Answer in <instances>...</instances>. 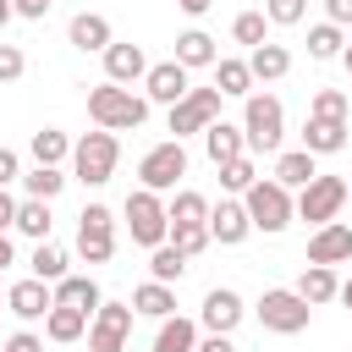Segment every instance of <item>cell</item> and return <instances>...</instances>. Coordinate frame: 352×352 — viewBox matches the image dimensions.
Segmentation results:
<instances>
[{"mask_svg": "<svg viewBox=\"0 0 352 352\" xmlns=\"http://www.w3.org/2000/svg\"><path fill=\"white\" fill-rule=\"evenodd\" d=\"M88 121L104 132H138L148 121V94H132V88L104 77L99 88H88Z\"/></svg>", "mask_w": 352, "mask_h": 352, "instance_id": "1", "label": "cell"}, {"mask_svg": "<svg viewBox=\"0 0 352 352\" xmlns=\"http://www.w3.org/2000/svg\"><path fill=\"white\" fill-rule=\"evenodd\" d=\"M242 132H248V154H280L286 104L275 94H248L242 99Z\"/></svg>", "mask_w": 352, "mask_h": 352, "instance_id": "2", "label": "cell"}, {"mask_svg": "<svg viewBox=\"0 0 352 352\" xmlns=\"http://www.w3.org/2000/svg\"><path fill=\"white\" fill-rule=\"evenodd\" d=\"M116 160H121V143H116V132H104V126L82 132V138L72 143V176H77L82 187H104V182L116 176Z\"/></svg>", "mask_w": 352, "mask_h": 352, "instance_id": "3", "label": "cell"}, {"mask_svg": "<svg viewBox=\"0 0 352 352\" xmlns=\"http://www.w3.org/2000/svg\"><path fill=\"white\" fill-rule=\"evenodd\" d=\"M242 204H248L253 231H264V236H275V231H286V226L297 220V198H292V187H280L275 176H270V182L258 176V182L242 192Z\"/></svg>", "mask_w": 352, "mask_h": 352, "instance_id": "4", "label": "cell"}, {"mask_svg": "<svg viewBox=\"0 0 352 352\" xmlns=\"http://www.w3.org/2000/svg\"><path fill=\"white\" fill-rule=\"evenodd\" d=\"M121 220H126V231H132V242H138V248H160V242L170 236V209H165V198H160L154 187L126 192Z\"/></svg>", "mask_w": 352, "mask_h": 352, "instance_id": "5", "label": "cell"}, {"mask_svg": "<svg viewBox=\"0 0 352 352\" xmlns=\"http://www.w3.org/2000/svg\"><path fill=\"white\" fill-rule=\"evenodd\" d=\"M308 319H314V302H308L297 286H270V292L258 297V324L275 330V336H302Z\"/></svg>", "mask_w": 352, "mask_h": 352, "instance_id": "6", "label": "cell"}, {"mask_svg": "<svg viewBox=\"0 0 352 352\" xmlns=\"http://www.w3.org/2000/svg\"><path fill=\"white\" fill-rule=\"evenodd\" d=\"M182 176H187V148H182V138H165V143H154V148L138 160V187L176 192Z\"/></svg>", "mask_w": 352, "mask_h": 352, "instance_id": "7", "label": "cell"}, {"mask_svg": "<svg viewBox=\"0 0 352 352\" xmlns=\"http://www.w3.org/2000/svg\"><path fill=\"white\" fill-rule=\"evenodd\" d=\"M116 253V214L104 204H88L77 214V258L82 264H110Z\"/></svg>", "mask_w": 352, "mask_h": 352, "instance_id": "8", "label": "cell"}, {"mask_svg": "<svg viewBox=\"0 0 352 352\" xmlns=\"http://www.w3.org/2000/svg\"><path fill=\"white\" fill-rule=\"evenodd\" d=\"M341 204H346V182L341 176H314L302 192H297V220H308V226H324V220H336L341 214Z\"/></svg>", "mask_w": 352, "mask_h": 352, "instance_id": "9", "label": "cell"}, {"mask_svg": "<svg viewBox=\"0 0 352 352\" xmlns=\"http://www.w3.org/2000/svg\"><path fill=\"white\" fill-rule=\"evenodd\" d=\"M132 336V302H99L88 319V352H126Z\"/></svg>", "mask_w": 352, "mask_h": 352, "instance_id": "10", "label": "cell"}, {"mask_svg": "<svg viewBox=\"0 0 352 352\" xmlns=\"http://www.w3.org/2000/svg\"><path fill=\"white\" fill-rule=\"evenodd\" d=\"M220 88H187V99L182 104H170V132L176 138H192V132H204L209 121H220Z\"/></svg>", "mask_w": 352, "mask_h": 352, "instance_id": "11", "label": "cell"}, {"mask_svg": "<svg viewBox=\"0 0 352 352\" xmlns=\"http://www.w3.org/2000/svg\"><path fill=\"white\" fill-rule=\"evenodd\" d=\"M187 88H192V72L170 55V60H160V66H148V77H143V94H148V104H182L187 99Z\"/></svg>", "mask_w": 352, "mask_h": 352, "instance_id": "12", "label": "cell"}, {"mask_svg": "<svg viewBox=\"0 0 352 352\" xmlns=\"http://www.w3.org/2000/svg\"><path fill=\"white\" fill-rule=\"evenodd\" d=\"M50 308H55V286L38 280V275H28V280H16V286L6 292V314H16L22 324H38Z\"/></svg>", "mask_w": 352, "mask_h": 352, "instance_id": "13", "label": "cell"}, {"mask_svg": "<svg viewBox=\"0 0 352 352\" xmlns=\"http://www.w3.org/2000/svg\"><path fill=\"white\" fill-rule=\"evenodd\" d=\"M248 231H253V220H248V204H242V198H220V204H209V236H214L220 248L248 242Z\"/></svg>", "mask_w": 352, "mask_h": 352, "instance_id": "14", "label": "cell"}, {"mask_svg": "<svg viewBox=\"0 0 352 352\" xmlns=\"http://www.w3.org/2000/svg\"><path fill=\"white\" fill-rule=\"evenodd\" d=\"M242 314H248V308H242V297H236L231 286H209V292H204V308H198V324L231 336V330L242 324Z\"/></svg>", "mask_w": 352, "mask_h": 352, "instance_id": "15", "label": "cell"}, {"mask_svg": "<svg viewBox=\"0 0 352 352\" xmlns=\"http://www.w3.org/2000/svg\"><path fill=\"white\" fill-rule=\"evenodd\" d=\"M346 258H352V226H341V220L314 226V236H308V264H346Z\"/></svg>", "mask_w": 352, "mask_h": 352, "instance_id": "16", "label": "cell"}, {"mask_svg": "<svg viewBox=\"0 0 352 352\" xmlns=\"http://www.w3.org/2000/svg\"><path fill=\"white\" fill-rule=\"evenodd\" d=\"M66 38H72V50H82V55H104V50L116 44L110 16H99V11H77V16L66 22Z\"/></svg>", "mask_w": 352, "mask_h": 352, "instance_id": "17", "label": "cell"}, {"mask_svg": "<svg viewBox=\"0 0 352 352\" xmlns=\"http://www.w3.org/2000/svg\"><path fill=\"white\" fill-rule=\"evenodd\" d=\"M204 154H209V160H214V170H220V165H231V160H242V154H248V132H242L236 121H226V116H220V121H209V126H204Z\"/></svg>", "mask_w": 352, "mask_h": 352, "instance_id": "18", "label": "cell"}, {"mask_svg": "<svg viewBox=\"0 0 352 352\" xmlns=\"http://www.w3.org/2000/svg\"><path fill=\"white\" fill-rule=\"evenodd\" d=\"M104 77L110 82H121V88H132V82H143L148 77V55H143V44H110L104 50Z\"/></svg>", "mask_w": 352, "mask_h": 352, "instance_id": "19", "label": "cell"}, {"mask_svg": "<svg viewBox=\"0 0 352 352\" xmlns=\"http://www.w3.org/2000/svg\"><path fill=\"white\" fill-rule=\"evenodd\" d=\"M302 148H308V154H341V148H346V121L308 116V121H302Z\"/></svg>", "mask_w": 352, "mask_h": 352, "instance_id": "20", "label": "cell"}, {"mask_svg": "<svg viewBox=\"0 0 352 352\" xmlns=\"http://www.w3.org/2000/svg\"><path fill=\"white\" fill-rule=\"evenodd\" d=\"M314 176H319V154H308V148H286V154H275V182H280V187L302 192Z\"/></svg>", "mask_w": 352, "mask_h": 352, "instance_id": "21", "label": "cell"}, {"mask_svg": "<svg viewBox=\"0 0 352 352\" xmlns=\"http://www.w3.org/2000/svg\"><path fill=\"white\" fill-rule=\"evenodd\" d=\"M88 319H94V314H82V308H72V302H55V308L44 314V336L60 341V346H72V341L88 336Z\"/></svg>", "mask_w": 352, "mask_h": 352, "instance_id": "22", "label": "cell"}, {"mask_svg": "<svg viewBox=\"0 0 352 352\" xmlns=\"http://www.w3.org/2000/svg\"><path fill=\"white\" fill-rule=\"evenodd\" d=\"M154 352H198V319H187V314L160 319V330H154Z\"/></svg>", "mask_w": 352, "mask_h": 352, "instance_id": "23", "label": "cell"}, {"mask_svg": "<svg viewBox=\"0 0 352 352\" xmlns=\"http://www.w3.org/2000/svg\"><path fill=\"white\" fill-rule=\"evenodd\" d=\"M248 66H253V82H280V77L292 72V50L264 38L258 50H248Z\"/></svg>", "mask_w": 352, "mask_h": 352, "instance_id": "24", "label": "cell"}, {"mask_svg": "<svg viewBox=\"0 0 352 352\" xmlns=\"http://www.w3.org/2000/svg\"><path fill=\"white\" fill-rule=\"evenodd\" d=\"M214 88H220L226 99H248V94H253V66L236 60V55H220V60H214Z\"/></svg>", "mask_w": 352, "mask_h": 352, "instance_id": "25", "label": "cell"}, {"mask_svg": "<svg viewBox=\"0 0 352 352\" xmlns=\"http://www.w3.org/2000/svg\"><path fill=\"white\" fill-rule=\"evenodd\" d=\"M297 292L319 308V302H336L341 297V280H336V264H308L302 275H297Z\"/></svg>", "mask_w": 352, "mask_h": 352, "instance_id": "26", "label": "cell"}, {"mask_svg": "<svg viewBox=\"0 0 352 352\" xmlns=\"http://www.w3.org/2000/svg\"><path fill=\"white\" fill-rule=\"evenodd\" d=\"M132 314H148V319H170V314H176V292H170L165 280H154V275H148V280L132 292Z\"/></svg>", "mask_w": 352, "mask_h": 352, "instance_id": "27", "label": "cell"}, {"mask_svg": "<svg viewBox=\"0 0 352 352\" xmlns=\"http://www.w3.org/2000/svg\"><path fill=\"white\" fill-rule=\"evenodd\" d=\"M176 60H182L187 72H198V66H214L220 50H214V38H209L204 28H187V33L176 38Z\"/></svg>", "mask_w": 352, "mask_h": 352, "instance_id": "28", "label": "cell"}, {"mask_svg": "<svg viewBox=\"0 0 352 352\" xmlns=\"http://www.w3.org/2000/svg\"><path fill=\"white\" fill-rule=\"evenodd\" d=\"M28 154H33V165H60V160H72V138L60 126H38L28 138Z\"/></svg>", "mask_w": 352, "mask_h": 352, "instance_id": "29", "label": "cell"}, {"mask_svg": "<svg viewBox=\"0 0 352 352\" xmlns=\"http://www.w3.org/2000/svg\"><path fill=\"white\" fill-rule=\"evenodd\" d=\"M55 302H72V308L94 314V308L104 302V292H99L94 275H66V280H55Z\"/></svg>", "mask_w": 352, "mask_h": 352, "instance_id": "30", "label": "cell"}, {"mask_svg": "<svg viewBox=\"0 0 352 352\" xmlns=\"http://www.w3.org/2000/svg\"><path fill=\"white\" fill-rule=\"evenodd\" d=\"M165 209H170V226H209V198L192 187H176Z\"/></svg>", "mask_w": 352, "mask_h": 352, "instance_id": "31", "label": "cell"}, {"mask_svg": "<svg viewBox=\"0 0 352 352\" xmlns=\"http://www.w3.org/2000/svg\"><path fill=\"white\" fill-rule=\"evenodd\" d=\"M341 50H346V28H336L330 16L308 28V55L314 60H341Z\"/></svg>", "mask_w": 352, "mask_h": 352, "instance_id": "32", "label": "cell"}, {"mask_svg": "<svg viewBox=\"0 0 352 352\" xmlns=\"http://www.w3.org/2000/svg\"><path fill=\"white\" fill-rule=\"evenodd\" d=\"M50 198H22L16 204V231L22 236H33V242H50Z\"/></svg>", "mask_w": 352, "mask_h": 352, "instance_id": "33", "label": "cell"}, {"mask_svg": "<svg viewBox=\"0 0 352 352\" xmlns=\"http://www.w3.org/2000/svg\"><path fill=\"white\" fill-rule=\"evenodd\" d=\"M148 275H154V280H165V286H176V280L187 275V253H182L176 242H160V248H148Z\"/></svg>", "mask_w": 352, "mask_h": 352, "instance_id": "34", "label": "cell"}, {"mask_svg": "<svg viewBox=\"0 0 352 352\" xmlns=\"http://www.w3.org/2000/svg\"><path fill=\"white\" fill-rule=\"evenodd\" d=\"M28 264H33V275H38V280H50V286L72 275V270H66L72 258H66V248H55V242H33V258H28Z\"/></svg>", "mask_w": 352, "mask_h": 352, "instance_id": "35", "label": "cell"}, {"mask_svg": "<svg viewBox=\"0 0 352 352\" xmlns=\"http://www.w3.org/2000/svg\"><path fill=\"white\" fill-rule=\"evenodd\" d=\"M22 187H28V198H60L66 176H60V165H33V170H22Z\"/></svg>", "mask_w": 352, "mask_h": 352, "instance_id": "36", "label": "cell"}, {"mask_svg": "<svg viewBox=\"0 0 352 352\" xmlns=\"http://www.w3.org/2000/svg\"><path fill=\"white\" fill-rule=\"evenodd\" d=\"M231 38L248 44V50H258V44L270 38V16H264V11H242V16L231 22Z\"/></svg>", "mask_w": 352, "mask_h": 352, "instance_id": "37", "label": "cell"}, {"mask_svg": "<svg viewBox=\"0 0 352 352\" xmlns=\"http://www.w3.org/2000/svg\"><path fill=\"white\" fill-rule=\"evenodd\" d=\"M253 182H258V165H253V154H242V160L220 165V187H226V192H236V198H242Z\"/></svg>", "mask_w": 352, "mask_h": 352, "instance_id": "38", "label": "cell"}, {"mask_svg": "<svg viewBox=\"0 0 352 352\" xmlns=\"http://www.w3.org/2000/svg\"><path fill=\"white\" fill-rule=\"evenodd\" d=\"M165 242H176L187 258H198V253H204L214 236H209V226H170V236H165Z\"/></svg>", "mask_w": 352, "mask_h": 352, "instance_id": "39", "label": "cell"}, {"mask_svg": "<svg viewBox=\"0 0 352 352\" xmlns=\"http://www.w3.org/2000/svg\"><path fill=\"white\" fill-rule=\"evenodd\" d=\"M264 16H270V28H297L308 16V0H264Z\"/></svg>", "mask_w": 352, "mask_h": 352, "instance_id": "40", "label": "cell"}, {"mask_svg": "<svg viewBox=\"0 0 352 352\" xmlns=\"http://www.w3.org/2000/svg\"><path fill=\"white\" fill-rule=\"evenodd\" d=\"M308 116H330V121H346V94L341 88H319L308 99Z\"/></svg>", "mask_w": 352, "mask_h": 352, "instance_id": "41", "label": "cell"}, {"mask_svg": "<svg viewBox=\"0 0 352 352\" xmlns=\"http://www.w3.org/2000/svg\"><path fill=\"white\" fill-rule=\"evenodd\" d=\"M22 72H28V55L16 44H0V82H16Z\"/></svg>", "mask_w": 352, "mask_h": 352, "instance_id": "42", "label": "cell"}, {"mask_svg": "<svg viewBox=\"0 0 352 352\" xmlns=\"http://www.w3.org/2000/svg\"><path fill=\"white\" fill-rule=\"evenodd\" d=\"M11 182H22V160H16V148L0 143V187H11Z\"/></svg>", "mask_w": 352, "mask_h": 352, "instance_id": "43", "label": "cell"}, {"mask_svg": "<svg viewBox=\"0 0 352 352\" xmlns=\"http://www.w3.org/2000/svg\"><path fill=\"white\" fill-rule=\"evenodd\" d=\"M6 352H44V336H33V330H16V336L6 341Z\"/></svg>", "mask_w": 352, "mask_h": 352, "instance_id": "44", "label": "cell"}, {"mask_svg": "<svg viewBox=\"0 0 352 352\" xmlns=\"http://www.w3.org/2000/svg\"><path fill=\"white\" fill-rule=\"evenodd\" d=\"M16 204H22V198H11V192L0 187V231H16Z\"/></svg>", "mask_w": 352, "mask_h": 352, "instance_id": "45", "label": "cell"}, {"mask_svg": "<svg viewBox=\"0 0 352 352\" xmlns=\"http://www.w3.org/2000/svg\"><path fill=\"white\" fill-rule=\"evenodd\" d=\"M50 6H55V0H16V16H28V22H44V16H50Z\"/></svg>", "mask_w": 352, "mask_h": 352, "instance_id": "46", "label": "cell"}, {"mask_svg": "<svg viewBox=\"0 0 352 352\" xmlns=\"http://www.w3.org/2000/svg\"><path fill=\"white\" fill-rule=\"evenodd\" d=\"M198 352H236V346H231V336L209 330V336H198Z\"/></svg>", "mask_w": 352, "mask_h": 352, "instance_id": "47", "label": "cell"}, {"mask_svg": "<svg viewBox=\"0 0 352 352\" xmlns=\"http://www.w3.org/2000/svg\"><path fill=\"white\" fill-rule=\"evenodd\" d=\"M324 16H330L336 28H346V22H352V0H324Z\"/></svg>", "mask_w": 352, "mask_h": 352, "instance_id": "48", "label": "cell"}, {"mask_svg": "<svg viewBox=\"0 0 352 352\" xmlns=\"http://www.w3.org/2000/svg\"><path fill=\"white\" fill-rule=\"evenodd\" d=\"M11 264H16V248H11V236H6V231H0V275H6V270H11Z\"/></svg>", "mask_w": 352, "mask_h": 352, "instance_id": "49", "label": "cell"}, {"mask_svg": "<svg viewBox=\"0 0 352 352\" xmlns=\"http://www.w3.org/2000/svg\"><path fill=\"white\" fill-rule=\"evenodd\" d=\"M176 6H182V11H187V16H204V11H209V6H214V0H176Z\"/></svg>", "mask_w": 352, "mask_h": 352, "instance_id": "50", "label": "cell"}, {"mask_svg": "<svg viewBox=\"0 0 352 352\" xmlns=\"http://www.w3.org/2000/svg\"><path fill=\"white\" fill-rule=\"evenodd\" d=\"M11 16H16V0H0V28H6Z\"/></svg>", "mask_w": 352, "mask_h": 352, "instance_id": "51", "label": "cell"}, {"mask_svg": "<svg viewBox=\"0 0 352 352\" xmlns=\"http://www.w3.org/2000/svg\"><path fill=\"white\" fill-rule=\"evenodd\" d=\"M341 66H346V77H352V38H346V50H341Z\"/></svg>", "mask_w": 352, "mask_h": 352, "instance_id": "52", "label": "cell"}, {"mask_svg": "<svg viewBox=\"0 0 352 352\" xmlns=\"http://www.w3.org/2000/svg\"><path fill=\"white\" fill-rule=\"evenodd\" d=\"M341 302H346V308H352V280H341Z\"/></svg>", "mask_w": 352, "mask_h": 352, "instance_id": "53", "label": "cell"}, {"mask_svg": "<svg viewBox=\"0 0 352 352\" xmlns=\"http://www.w3.org/2000/svg\"><path fill=\"white\" fill-rule=\"evenodd\" d=\"M346 198H352V182H346Z\"/></svg>", "mask_w": 352, "mask_h": 352, "instance_id": "54", "label": "cell"}, {"mask_svg": "<svg viewBox=\"0 0 352 352\" xmlns=\"http://www.w3.org/2000/svg\"><path fill=\"white\" fill-rule=\"evenodd\" d=\"M0 308H6V297H0Z\"/></svg>", "mask_w": 352, "mask_h": 352, "instance_id": "55", "label": "cell"}]
</instances>
